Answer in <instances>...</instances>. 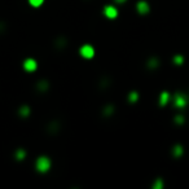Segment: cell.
Here are the masks:
<instances>
[{
	"label": "cell",
	"instance_id": "cell-1",
	"mask_svg": "<svg viewBox=\"0 0 189 189\" xmlns=\"http://www.w3.org/2000/svg\"><path fill=\"white\" fill-rule=\"evenodd\" d=\"M35 166H37V170L39 172H47L51 168V159L48 157H39Z\"/></svg>",
	"mask_w": 189,
	"mask_h": 189
},
{
	"label": "cell",
	"instance_id": "cell-2",
	"mask_svg": "<svg viewBox=\"0 0 189 189\" xmlns=\"http://www.w3.org/2000/svg\"><path fill=\"white\" fill-rule=\"evenodd\" d=\"M80 55L82 57H84V58H92L94 56V49H93V47L92 45H83L80 48Z\"/></svg>",
	"mask_w": 189,
	"mask_h": 189
},
{
	"label": "cell",
	"instance_id": "cell-3",
	"mask_svg": "<svg viewBox=\"0 0 189 189\" xmlns=\"http://www.w3.org/2000/svg\"><path fill=\"white\" fill-rule=\"evenodd\" d=\"M37 68H38V64H37V61H35L34 58H27V60H25V62H23V69H25L26 71H29V73L35 71Z\"/></svg>",
	"mask_w": 189,
	"mask_h": 189
},
{
	"label": "cell",
	"instance_id": "cell-4",
	"mask_svg": "<svg viewBox=\"0 0 189 189\" xmlns=\"http://www.w3.org/2000/svg\"><path fill=\"white\" fill-rule=\"evenodd\" d=\"M104 13L108 18H115V17L118 16V10H117L115 7H113V5H108V7H105Z\"/></svg>",
	"mask_w": 189,
	"mask_h": 189
},
{
	"label": "cell",
	"instance_id": "cell-5",
	"mask_svg": "<svg viewBox=\"0 0 189 189\" xmlns=\"http://www.w3.org/2000/svg\"><path fill=\"white\" fill-rule=\"evenodd\" d=\"M29 3H30L31 7L38 8V7H40V5L44 3V0H29Z\"/></svg>",
	"mask_w": 189,
	"mask_h": 189
},
{
	"label": "cell",
	"instance_id": "cell-6",
	"mask_svg": "<svg viewBox=\"0 0 189 189\" xmlns=\"http://www.w3.org/2000/svg\"><path fill=\"white\" fill-rule=\"evenodd\" d=\"M139 9H140L141 12H145V10H146V5H145L144 3H140V4H139Z\"/></svg>",
	"mask_w": 189,
	"mask_h": 189
}]
</instances>
